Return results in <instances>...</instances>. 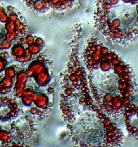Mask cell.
<instances>
[{
	"mask_svg": "<svg viewBox=\"0 0 138 147\" xmlns=\"http://www.w3.org/2000/svg\"><path fill=\"white\" fill-rule=\"evenodd\" d=\"M80 57L91 95L111 119L119 118L126 107L137 103L133 70L114 50L91 35L86 39Z\"/></svg>",
	"mask_w": 138,
	"mask_h": 147,
	"instance_id": "1",
	"label": "cell"
},
{
	"mask_svg": "<svg viewBox=\"0 0 138 147\" xmlns=\"http://www.w3.org/2000/svg\"><path fill=\"white\" fill-rule=\"evenodd\" d=\"M14 93L20 98L30 117L39 121L47 118L55 102V78L52 61L43 52L26 69L16 72Z\"/></svg>",
	"mask_w": 138,
	"mask_h": 147,
	"instance_id": "2",
	"label": "cell"
},
{
	"mask_svg": "<svg viewBox=\"0 0 138 147\" xmlns=\"http://www.w3.org/2000/svg\"><path fill=\"white\" fill-rule=\"evenodd\" d=\"M78 32L70 42V52L66 67L60 74L59 106L61 116L67 124L86 111L99 107L91 95L86 71L80 57Z\"/></svg>",
	"mask_w": 138,
	"mask_h": 147,
	"instance_id": "3",
	"label": "cell"
},
{
	"mask_svg": "<svg viewBox=\"0 0 138 147\" xmlns=\"http://www.w3.org/2000/svg\"><path fill=\"white\" fill-rule=\"evenodd\" d=\"M138 0H96L94 25L112 43L128 45L138 38Z\"/></svg>",
	"mask_w": 138,
	"mask_h": 147,
	"instance_id": "4",
	"label": "cell"
},
{
	"mask_svg": "<svg viewBox=\"0 0 138 147\" xmlns=\"http://www.w3.org/2000/svg\"><path fill=\"white\" fill-rule=\"evenodd\" d=\"M75 147H121L125 135L99 107L83 113L67 124Z\"/></svg>",
	"mask_w": 138,
	"mask_h": 147,
	"instance_id": "5",
	"label": "cell"
},
{
	"mask_svg": "<svg viewBox=\"0 0 138 147\" xmlns=\"http://www.w3.org/2000/svg\"><path fill=\"white\" fill-rule=\"evenodd\" d=\"M28 8L36 13H65L76 8L82 0H22Z\"/></svg>",
	"mask_w": 138,
	"mask_h": 147,
	"instance_id": "6",
	"label": "cell"
},
{
	"mask_svg": "<svg viewBox=\"0 0 138 147\" xmlns=\"http://www.w3.org/2000/svg\"><path fill=\"white\" fill-rule=\"evenodd\" d=\"M14 119L11 125V130L17 137L26 139L34 135L36 125L32 117L26 114H22Z\"/></svg>",
	"mask_w": 138,
	"mask_h": 147,
	"instance_id": "7",
	"label": "cell"
},
{
	"mask_svg": "<svg viewBox=\"0 0 138 147\" xmlns=\"http://www.w3.org/2000/svg\"><path fill=\"white\" fill-rule=\"evenodd\" d=\"M138 109L137 103H133L125 107L122 114L127 134L136 140L138 135Z\"/></svg>",
	"mask_w": 138,
	"mask_h": 147,
	"instance_id": "8",
	"label": "cell"
},
{
	"mask_svg": "<svg viewBox=\"0 0 138 147\" xmlns=\"http://www.w3.org/2000/svg\"><path fill=\"white\" fill-rule=\"evenodd\" d=\"M20 108L17 101L9 96L0 97V121L14 120L18 115Z\"/></svg>",
	"mask_w": 138,
	"mask_h": 147,
	"instance_id": "9",
	"label": "cell"
},
{
	"mask_svg": "<svg viewBox=\"0 0 138 147\" xmlns=\"http://www.w3.org/2000/svg\"><path fill=\"white\" fill-rule=\"evenodd\" d=\"M12 140V135L9 131L5 130H0V141L2 142V146L7 147Z\"/></svg>",
	"mask_w": 138,
	"mask_h": 147,
	"instance_id": "10",
	"label": "cell"
},
{
	"mask_svg": "<svg viewBox=\"0 0 138 147\" xmlns=\"http://www.w3.org/2000/svg\"><path fill=\"white\" fill-rule=\"evenodd\" d=\"M23 147H33L32 146H30V145H28V144H26L25 143H24V145H23Z\"/></svg>",
	"mask_w": 138,
	"mask_h": 147,
	"instance_id": "11",
	"label": "cell"
},
{
	"mask_svg": "<svg viewBox=\"0 0 138 147\" xmlns=\"http://www.w3.org/2000/svg\"><path fill=\"white\" fill-rule=\"evenodd\" d=\"M2 88V83H1V80H0V91L1 90V88Z\"/></svg>",
	"mask_w": 138,
	"mask_h": 147,
	"instance_id": "12",
	"label": "cell"
},
{
	"mask_svg": "<svg viewBox=\"0 0 138 147\" xmlns=\"http://www.w3.org/2000/svg\"><path fill=\"white\" fill-rule=\"evenodd\" d=\"M0 130H1V126H0Z\"/></svg>",
	"mask_w": 138,
	"mask_h": 147,
	"instance_id": "13",
	"label": "cell"
}]
</instances>
